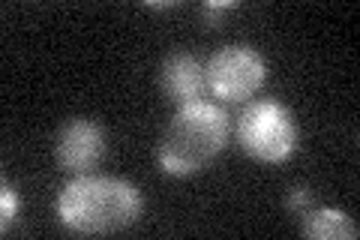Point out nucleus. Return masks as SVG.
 Instances as JSON below:
<instances>
[{
    "instance_id": "obj_1",
    "label": "nucleus",
    "mask_w": 360,
    "mask_h": 240,
    "mask_svg": "<svg viewBox=\"0 0 360 240\" xmlns=\"http://www.w3.org/2000/svg\"><path fill=\"white\" fill-rule=\"evenodd\" d=\"M144 201L129 180L78 175L60 189L58 220L75 234H115L141 220Z\"/></svg>"
},
{
    "instance_id": "obj_2",
    "label": "nucleus",
    "mask_w": 360,
    "mask_h": 240,
    "mask_svg": "<svg viewBox=\"0 0 360 240\" xmlns=\"http://www.w3.org/2000/svg\"><path fill=\"white\" fill-rule=\"evenodd\" d=\"M225 144H229V114L207 99H198L174 111L156 147V159L168 177H193L217 163Z\"/></svg>"
},
{
    "instance_id": "obj_3",
    "label": "nucleus",
    "mask_w": 360,
    "mask_h": 240,
    "mask_svg": "<svg viewBox=\"0 0 360 240\" xmlns=\"http://www.w3.org/2000/svg\"><path fill=\"white\" fill-rule=\"evenodd\" d=\"M297 123L283 102L276 99H258L246 106L238 120V141L246 156L255 163H288L297 151Z\"/></svg>"
},
{
    "instance_id": "obj_4",
    "label": "nucleus",
    "mask_w": 360,
    "mask_h": 240,
    "mask_svg": "<svg viewBox=\"0 0 360 240\" xmlns=\"http://www.w3.org/2000/svg\"><path fill=\"white\" fill-rule=\"evenodd\" d=\"M207 90L222 102H246L267 78L264 57L252 45H225L205 66Z\"/></svg>"
},
{
    "instance_id": "obj_5",
    "label": "nucleus",
    "mask_w": 360,
    "mask_h": 240,
    "mask_svg": "<svg viewBox=\"0 0 360 240\" xmlns=\"http://www.w3.org/2000/svg\"><path fill=\"white\" fill-rule=\"evenodd\" d=\"M105 156V130L90 118H70L54 139V159L66 175H90Z\"/></svg>"
},
{
    "instance_id": "obj_6",
    "label": "nucleus",
    "mask_w": 360,
    "mask_h": 240,
    "mask_svg": "<svg viewBox=\"0 0 360 240\" xmlns=\"http://www.w3.org/2000/svg\"><path fill=\"white\" fill-rule=\"evenodd\" d=\"M162 94L174 102V106H189V102H198L207 90V75L205 66H201L198 57L186 54V51H174L165 57L162 63Z\"/></svg>"
},
{
    "instance_id": "obj_7",
    "label": "nucleus",
    "mask_w": 360,
    "mask_h": 240,
    "mask_svg": "<svg viewBox=\"0 0 360 240\" xmlns=\"http://www.w3.org/2000/svg\"><path fill=\"white\" fill-rule=\"evenodd\" d=\"M300 234L309 240H357L360 228L348 213L336 208H315L300 213Z\"/></svg>"
},
{
    "instance_id": "obj_8",
    "label": "nucleus",
    "mask_w": 360,
    "mask_h": 240,
    "mask_svg": "<svg viewBox=\"0 0 360 240\" xmlns=\"http://www.w3.org/2000/svg\"><path fill=\"white\" fill-rule=\"evenodd\" d=\"M18 213H21V204H18V192H15V187L9 184L6 177H4V187H0V232L6 234L9 228L15 225Z\"/></svg>"
},
{
    "instance_id": "obj_9",
    "label": "nucleus",
    "mask_w": 360,
    "mask_h": 240,
    "mask_svg": "<svg viewBox=\"0 0 360 240\" xmlns=\"http://www.w3.org/2000/svg\"><path fill=\"white\" fill-rule=\"evenodd\" d=\"M234 6H238L234 0H207V4L201 6V25L205 27H219L222 15H229Z\"/></svg>"
},
{
    "instance_id": "obj_10",
    "label": "nucleus",
    "mask_w": 360,
    "mask_h": 240,
    "mask_svg": "<svg viewBox=\"0 0 360 240\" xmlns=\"http://www.w3.org/2000/svg\"><path fill=\"white\" fill-rule=\"evenodd\" d=\"M309 198H312L309 187L297 184V187H291V189H288V196H285V208H288L291 213H303V210L309 208Z\"/></svg>"
},
{
    "instance_id": "obj_11",
    "label": "nucleus",
    "mask_w": 360,
    "mask_h": 240,
    "mask_svg": "<svg viewBox=\"0 0 360 240\" xmlns=\"http://www.w3.org/2000/svg\"><path fill=\"white\" fill-rule=\"evenodd\" d=\"M148 6H150V9H174L177 4H148Z\"/></svg>"
}]
</instances>
